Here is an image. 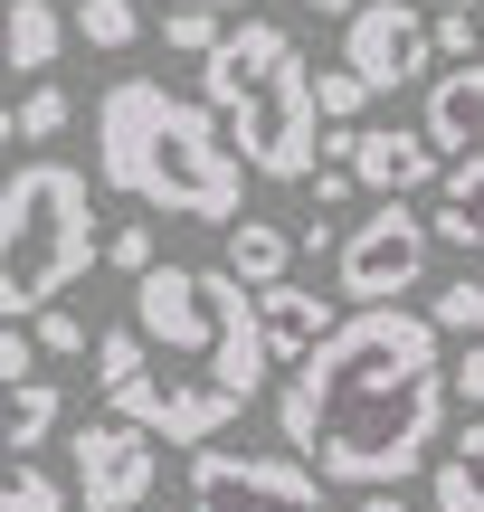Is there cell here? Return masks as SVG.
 <instances>
[{"instance_id": "obj_27", "label": "cell", "mask_w": 484, "mask_h": 512, "mask_svg": "<svg viewBox=\"0 0 484 512\" xmlns=\"http://www.w3.org/2000/svg\"><path fill=\"white\" fill-rule=\"evenodd\" d=\"M10 380H38V332L29 323H0V389Z\"/></svg>"}, {"instance_id": "obj_34", "label": "cell", "mask_w": 484, "mask_h": 512, "mask_svg": "<svg viewBox=\"0 0 484 512\" xmlns=\"http://www.w3.org/2000/svg\"><path fill=\"white\" fill-rule=\"evenodd\" d=\"M418 10H484V0H418Z\"/></svg>"}, {"instance_id": "obj_11", "label": "cell", "mask_w": 484, "mask_h": 512, "mask_svg": "<svg viewBox=\"0 0 484 512\" xmlns=\"http://www.w3.org/2000/svg\"><path fill=\"white\" fill-rule=\"evenodd\" d=\"M418 133H428L447 162L484 152V57H466V67H447V76H428V114H418Z\"/></svg>"}, {"instance_id": "obj_14", "label": "cell", "mask_w": 484, "mask_h": 512, "mask_svg": "<svg viewBox=\"0 0 484 512\" xmlns=\"http://www.w3.org/2000/svg\"><path fill=\"white\" fill-rule=\"evenodd\" d=\"M67 10L57 0H10L0 10V57H10V76H48L57 57H67Z\"/></svg>"}, {"instance_id": "obj_25", "label": "cell", "mask_w": 484, "mask_h": 512, "mask_svg": "<svg viewBox=\"0 0 484 512\" xmlns=\"http://www.w3.org/2000/svg\"><path fill=\"white\" fill-rule=\"evenodd\" d=\"M219 29H228L219 10H162V48H181V57H209Z\"/></svg>"}, {"instance_id": "obj_10", "label": "cell", "mask_w": 484, "mask_h": 512, "mask_svg": "<svg viewBox=\"0 0 484 512\" xmlns=\"http://www.w3.org/2000/svg\"><path fill=\"white\" fill-rule=\"evenodd\" d=\"M342 171L361 181V200H409V190H428L447 171V152L418 124H352V162Z\"/></svg>"}, {"instance_id": "obj_23", "label": "cell", "mask_w": 484, "mask_h": 512, "mask_svg": "<svg viewBox=\"0 0 484 512\" xmlns=\"http://www.w3.org/2000/svg\"><path fill=\"white\" fill-rule=\"evenodd\" d=\"M0 512H67V484L38 475V465H10L0 475Z\"/></svg>"}, {"instance_id": "obj_29", "label": "cell", "mask_w": 484, "mask_h": 512, "mask_svg": "<svg viewBox=\"0 0 484 512\" xmlns=\"http://www.w3.org/2000/svg\"><path fill=\"white\" fill-rule=\"evenodd\" d=\"M447 389H456V399H466L475 418H484V342H466V351H456V370H447Z\"/></svg>"}, {"instance_id": "obj_31", "label": "cell", "mask_w": 484, "mask_h": 512, "mask_svg": "<svg viewBox=\"0 0 484 512\" xmlns=\"http://www.w3.org/2000/svg\"><path fill=\"white\" fill-rule=\"evenodd\" d=\"M171 10H219L228 19V10H257V0H171Z\"/></svg>"}, {"instance_id": "obj_17", "label": "cell", "mask_w": 484, "mask_h": 512, "mask_svg": "<svg viewBox=\"0 0 484 512\" xmlns=\"http://www.w3.org/2000/svg\"><path fill=\"white\" fill-rule=\"evenodd\" d=\"M437 512H484V418L456 427V446L437 456Z\"/></svg>"}, {"instance_id": "obj_28", "label": "cell", "mask_w": 484, "mask_h": 512, "mask_svg": "<svg viewBox=\"0 0 484 512\" xmlns=\"http://www.w3.org/2000/svg\"><path fill=\"white\" fill-rule=\"evenodd\" d=\"M304 190H314V219H333L342 200H361V181H352L342 162H314V181H304Z\"/></svg>"}, {"instance_id": "obj_2", "label": "cell", "mask_w": 484, "mask_h": 512, "mask_svg": "<svg viewBox=\"0 0 484 512\" xmlns=\"http://www.w3.org/2000/svg\"><path fill=\"white\" fill-rule=\"evenodd\" d=\"M95 399L162 446H219L266 389L257 294L228 266H152L133 275V313L95 332Z\"/></svg>"}, {"instance_id": "obj_18", "label": "cell", "mask_w": 484, "mask_h": 512, "mask_svg": "<svg viewBox=\"0 0 484 512\" xmlns=\"http://www.w3.org/2000/svg\"><path fill=\"white\" fill-rule=\"evenodd\" d=\"M67 29L86 38V48H105V57L143 48V10H133V0H76V10H67Z\"/></svg>"}, {"instance_id": "obj_15", "label": "cell", "mask_w": 484, "mask_h": 512, "mask_svg": "<svg viewBox=\"0 0 484 512\" xmlns=\"http://www.w3.org/2000/svg\"><path fill=\"white\" fill-rule=\"evenodd\" d=\"M428 238H447V247L484 256V152L447 162V181H437V209H428Z\"/></svg>"}, {"instance_id": "obj_30", "label": "cell", "mask_w": 484, "mask_h": 512, "mask_svg": "<svg viewBox=\"0 0 484 512\" xmlns=\"http://www.w3.org/2000/svg\"><path fill=\"white\" fill-rule=\"evenodd\" d=\"M352 512H409V494H399V484H390V494H361Z\"/></svg>"}, {"instance_id": "obj_19", "label": "cell", "mask_w": 484, "mask_h": 512, "mask_svg": "<svg viewBox=\"0 0 484 512\" xmlns=\"http://www.w3.org/2000/svg\"><path fill=\"white\" fill-rule=\"evenodd\" d=\"M10 114H19V143H57V133H67V124H76V95H67V86H57V76H38V86H29V95H19V105H10Z\"/></svg>"}, {"instance_id": "obj_16", "label": "cell", "mask_w": 484, "mask_h": 512, "mask_svg": "<svg viewBox=\"0 0 484 512\" xmlns=\"http://www.w3.org/2000/svg\"><path fill=\"white\" fill-rule=\"evenodd\" d=\"M228 275H238L247 294L285 285V275H295V238H285L276 219H228Z\"/></svg>"}, {"instance_id": "obj_1", "label": "cell", "mask_w": 484, "mask_h": 512, "mask_svg": "<svg viewBox=\"0 0 484 512\" xmlns=\"http://www.w3.org/2000/svg\"><path fill=\"white\" fill-rule=\"evenodd\" d=\"M276 427H285V456H304L342 494L409 484L447 427V332L409 304H352L295 361Z\"/></svg>"}, {"instance_id": "obj_5", "label": "cell", "mask_w": 484, "mask_h": 512, "mask_svg": "<svg viewBox=\"0 0 484 512\" xmlns=\"http://www.w3.org/2000/svg\"><path fill=\"white\" fill-rule=\"evenodd\" d=\"M105 228H95V181L76 162H19L0 181V323L67 304L76 275H95Z\"/></svg>"}, {"instance_id": "obj_9", "label": "cell", "mask_w": 484, "mask_h": 512, "mask_svg": "<svg viewBox=\"0 0 484 512\" xmlns=\"http://www.w3.org/2000/svg\"><path fill=\"white\" fill-rule=\"evenodd\" d=\"M342 67H352L371 95L418 86V76L437 67V48H428V10H418V0H361V10L342 19Z\"/></svg>"}, {"instance_id": "obj_33", "label": "cell", "mask_w": 484, "mask_h": 512, "mask_svg": "<svg viewBox=\"0 0 484 512\" xmlns=\"http://www.w3.org/2000/svg\"><path fill=\"white\" fill-rule=\"evenodd\" d=\"M10 143H19V114H10V105H0V152H10Z\"/></svg>"}, {"instance_id": "obj_20", "label": "cell", "mask_w": 484, "mask_h": 512, "mask_svg": "<svg viewBox=\"0 0 484 512\" xmlns=\"http://www.w3.org/2000/svg\"><path fill=\"white\" fill-rule=\"evenodd\" d=\"M428 323H437V332H456V342H484V275H456V285H437Z\"/></svg>"}, {"instance_id": "obj_12", "label": "cell", "mask_w": 484, "mask_h": 512, "mask_svg": "<svg viewBox=\"0 0 484 512\" xmlns=\"http://www.w3.org/2000/svg\"><path fill=\"white\" fill-rule=\"evenodd\" d=\"M333 323H342V313L323 304L314 285H295V275L257 294V332H266V361H285V370H295V361H304V351H314V342H323Z\"/></svg>"}, {"instance_id": "obj_8", "label": "cell", "mask_w": 484, "mask_h": 512, "mask_svg": "<svg viewBox=\"0 0 484 512\" xmlns=\"http://www.w3.org/2000/svg\"><path fill=\"white\" fill-rule=\"evenodd\" d=\"M152 484H162V437H143L133 418H86L67 427V494L86 512H143Z\"/></svg>"}, {"instance_id": "obj_32", "label": "cell", "mask_w": 484, "mask_h": 512, "mask_svg": "<svg viewBox=\"0 0 484 512\" xmlns=\"http://www.w3.org/2000/svg\"><path fill=\"white\" fill-rule=\"evenodd\" d=\"M304 10H323V19H352V10H361V0H304Z\"/></svg>"}, {"instance_id": "obj_7", "label": "cell", "mask_w": 484, "mask_h": 512, "mask_svg": "<svg viewBox=\"0 0 484 512\" xmlns=\"http://www.w3.org/2000/svg\"><path fill=\"white\" fill-rule=\"evenodd\" d=\"M181 494L190 512H333L304 456H257V446H190Z\"/></svg>"}, {"instance_id": "obj_13", "label": "cell", "mask_w": 484, "mask_h": 512, "mask_svg": "<svg viewBox=\"0 0 484 512\" xmlns=\"http://www.w3.org/2000/svg\"><path fill=\"white\" fill-rule=\"evenodd\" d=\"M57 427H67L57 380H10V389H0V475H10V465H29Z\"/></svg>"}, {"instance_id": "obj_3", "label": "cell", "mask_w": 484, "mask_h": 512, "mask_svg": "<svg viewBox=\"0 0 484 512\" xmlns=\"http://www.w3.org/2000/svg\"><path fill=\"white\" fill-rule=\"evenodd\" d=\"M95 181L143 219H190V228H228L247 200V162L228 152L219 114L162 76H114L95 95Z\"/></svg>"}, {"instance_id": "obj_21", "label": "cell", "mask_w": 484, "mask_h": 512, "mask_svg": "<svg viewBox=\"0 0 484 512\" xmlns=\"http://www.w3.org/2000/svg\"><path fill=\"white\" fill-rule=\"evenodd\" d=\"M29 332H38V361H86V351H95V332L76 323L67 304H48V313H29Z\"/></svg>"}, {"instance_id": "obj_22", "label": "cell", "mask_w": 484, "mask_h": 512, "mask_svg": "<svg viewBox=\"0 0 484 512\" xmlns=\"http://www.w3.org/2000/svg\"><path fill=\"white\" fill-rule=\"evenodd\" d=\"M314 114L323 124H361V114H371V86H361L352 67H323L314 76Z\"/></svg>"}, {"instance_id": "obj_35", "label": "cell", "mask_w": 484, "mask_h": 512, "mask_svg": "<svg viewBox=\"0 0 484 512\" xmlns=\"http://www.w3.org/2000/svg\"><path fill=\"white\" fill-rule=\"evenodd\" d=\"M475 29H484V10H475Z\"/></svg>"}, {"instance_id": "obj_24", "label": "cell", "mask_w": 484, "mask_h": 512, "mask_svg": "<svg viewBox=\"0 0 484 512\" xmlns=\"http://www.w3.org/2000/svg\"><path fill=\"white\" fill-rule=\"evenodd\" d=\"M105 266H114V275H152V266H162V247H152V219L105 228Z\"/></svg>"}, {"instance_id": "obj_6", "label": "cell", "mask_w": 484, "mask_h": 512, "mask_svg": "<svg viewBox=\"0 0 484 512\" xmlns=\"http://www.w3.org/2000/svg\"><path fill=\"white\" fill-rule=\"evenodd\" d=\"M428 219H418L409 200H371L352 228L333 238V285L342 304H409L418 275H428Z\"/></svg>"}, {"instance_id": "obj_4", "label": "cell", "mask_w": 484, "mask_h": 512, "mask_svg": "<svg viewBox=\"0 0 484 512\" xmlns=\"http://www.w3.org/2000/svg\"><path fill=\"white\" fill-rule=\"evenodd\" d=\"M200 105L219 114L228 152L257 181H314L323 162V114H314V57L285 19H228L219 48L200 57Z\"/></svg>"}, {"instance_id": "obj_26", "label": "cell", "mask_w": 484, "mask_h": 512, "mask_svg": "<svg viewBox=\"0 0 484 512\" xmlns=\"http://www.w3.org/2000/svg\"><path fill=\"white\" fill-rule=\"evenodd\" d=\"M475 38H484V29H475V10H428V48H437V57H456V67H466Z\"/></svg>"}]
</instances>
